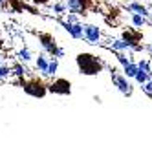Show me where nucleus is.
<instances>
[{
  "mask_svg": "<svg viewBox=\"0 0 152 152\" xmlns=\"http://www.w3.org/2000/svg\"><path fill=\"white\" fill-rule=\"evenodd\" d=\"M75 64L83 75H99L104 68V62L94 53H79L75 57Z\"/></svg>",
  "mask_w": 152,
  "mask_h": 152,
  "instance_id": "obj_1",
  "label": "nucleus"
},
{
  "mask_svg": "<svg viewBox=\"0 0 152 152\" xmlns=\"http://www.w3.org/2000/svg\"><path fill=\"white\" fill-rule=\"evenodd\" d=\"M22 88L28 95L31 97H35V99H42L50 90H48V84L46 83H42L40 79H29V81H24L22 84Z\"/></svg>",
  "mask_w": 152,
  "mask_h": 152,
  "instance_id": "obj_2",
  "label": "nucleus"
},
{
  "mask_svg": "<svg viewBox=\"0 0 152 152\" xmlns=\"http://www.w3.org/2000/svg\"><path fill=\"white\" fill-rule=\"evenodd\" d=\"M110 73H112V83H114L115 88L121 92L125 97H130V95H132V84H130V81H128L126 75H125V73H117L115 68H112Z\"/></svg>",
  "mask_w": 152,
  "mask_h": 152,
  "instance_id": "obj_3",
  "label": "nucleus"
},
{
  "mask_svg": "<svg viewBox=\"0 0 152 152\" xmlns=\"http://www.w3.org/2000/svg\"><path fill=\"white\" fill-rule=\"evenodd\" d=\"M84 40L92 46L101 44V40H103L101 28L95 26V24H84Z\"/></svg>",
  "mask_w": 152,
  "mask_h": 152,
  "instance_id": "obj_4",
  "label": "nucleus"
},
{
  "mask_svg": "<svg viewBox=\"0 0 152 152\" xmlns=\"http://www.w3.org/2000/svg\"><path fill=\"white\" fill-rule=\"evenodd\" d=\"M48 90L57 95H70L72 94V83L68 79H53L48 84Z\"/></svg>",
  "mask_w": 152,
  "mask_h": 152,
  "instance_id": "obj_5",
  "label": "nucleus"
},
{
  "mask_svg": "<svg viewBox=\"0 0 152 152\" xmlns=\"http://www.w3.org/2000/svg\"><path fill=\"white\" fill-rule=\"evenodd\" d=\"M61 24L75 40H84V24L83 22H68V20H61Z\"/></svg>",
  "mask_w": 152,
  "mask_h": 152,
  "instance_id": "obj_6",
  "label": "nucleus"
},
{
  "mask_svg": "<svg viewBox=\"0 0 152 152\" xmlns=\"http://www.w3.org/2000/svg\"><path fill=\"white\" fill-rule=\"evenodd\" d=\"M39 42L42 44V50H44L48 55H57L59 46H57V42L53 40L51 35H48V33H39Z\"/></svg>",
  "mask_w": 152,
  "mask_h": 152,
  "instance_id": "obj_7",
  "label": "nucleus"
},
{
  "mask_svg": "<svg viewBox=\"0 0 152 152\" xmlns=\"http://www.w3.org/2000/svg\"><path fill=\"white\" fill-rule=\"evenodd\" d=\"M64 2H66L68 11L79 13V15H83L84 11H88L90 6H92V0H64Z\"/></svg>",
  "mask_w": 152,
  "mask_h": 152,
  "instance_id": "obj_8",
  "label": "nucleus"
},
{
  "mask_svg": "<svg viewBox=\"0 0 152 152\" xmlns=\"http://www.w3.org/2000/svg\"><path fill=\"white\" fill-rule=\"evenodd\" d=\"M125 9H126L128 13H139V15H145V17H148V15H150L148 7H147L145 4L137 2V0H134V2H128V4H125Z\"/></svg>",
  "mask_w": 152,
  "mask_h": 152,
  "instance_id": "obj_9",
  "label": "nucleus"
},
{
  "mask_svg": "<svg viewBox=\"0 0 152 152\" xmlns=\"http://www.w3.org/2000/svg\"><path fill=\"white\" fill-rule=\"evenodd\" d=\"M48 66H50V57H48V53L46 51H42V53H39L37 55V59H35V68L42 73V75H46V72H48Z\"/></svg>",
  "mask_w": 152,
  "mask_h": 152,
  "instance_id": "obj_10",
  "label": "nucleus"
},
{
  "mask_svg": "<svg viewBox=\"0 0 152 152\" xmlns=\"http://www.w3.org/2000/svg\"><path fill=\"white\" fill-rule=\"evenodd\" d=\"M50 11H51L53 15H57V17H62V15H66V13H68L66 2H64V0H59V2L51 4V6H50Z\"/></svg>",
  "mask_w": 152,
  "mask_h": 152,
  "instance_id": "obj_11",
  "label": "nucleus"
},
{
  "mask_svg": "<svg viewBox=\"0 0 152 152\" xmlns=\"http://www.w3.org/2000/svg\"><path fill=\"white\" fill-rule=\"evenodd\" d=\"M130 22H132L134 28H143L145 24H148V17L139 13H130Z\"/></svg>",
  "mask_w": 152,
  "mask_h": 152,
  "instance_id": "obj_12",
  "label": "nucleus"
},
{
  "mask_svg": "<svg viewBox=\"0 0 152 152\" xmlns=\"http://www.w3.org/2000/svg\"><path fill=\"white\" fill-rule=\"evenodd\" d=\"M29 73V70L26 68V62H15L13 64V75L15 77H18V79H24V75H28Z\"/></svg>",
  "mask_w": 152,
  "mask_h": 152,
  "instance_id": "obj_13",
  "label": "nucleus"
},
{
  "mask_svg": "<svg viewBox=\"0 0 152 152\" xmlns=\"http://www.w3.org/2000/svg\"><path fill=\"white\" fill-rule=\"evenodd\" d=\"M137 72H139V66H137V62H134V61H130L126 66H123V73L126 75L128 79H134Z\"/></svg>",
  "mask_w": 152,
  "mask_h": 152,
  "instance_id": "obj_14",
  "label": "nucleus"
},
{
  "mask_svg": "<svg viewBox=\"0 0 152 152\" xmlns=\"http://www.w3.org/2000/svg\"><path fill=\"white\" fill-rule=\"evenodd\" d=\"M57 70H59V57L51 55L50 57V66H48V72H46V77H53V75H57Z\"/></svg>",
  "mask_w": 152,
  "mask_h": 152,
  "instance_id": "obj_15",
  "label": "nucleus"
},
{
  "mask_svg": "<svg viewBox=\"0 0 152 152\" xmlns=\"http://www.w3.org/2000/svg\"><path fill=\"white\" fill-rule=\"evenodd\" d=\"M121 37H123L125 40H128V42H132V44H136V46L139 44V40H141V35L137 33V31H130V29H128V31H123Z\"/></svg>",
  "mask_w": 152,
  "mask_h": 152,
  "instance_id": "obj_16",
  "label": "nucleus"
},
{
  "mask_svg": "<svg viewBox=\"0 0 152 152\" xmlns=\"http://www.w3.org/2000/svg\"><path fill=\"white\" fill-rule=\"evenodd\" d=\"M17 59H18L20 62H29L31 59H33V53L29 51V48H22V50H18Z\"/></svg>",
  "mask_w": 152,
  "mask_h": 152,
  "instance_id": "obj_17",
  "label": "nucleus"
},
{
  "mask_svg": "<svg viewBox=\"0 0 152 152\" xmlns=\"http://www.w3.org/2000/svg\"><path fill=\"white\" fill-rule=\"evenodd\" d=\"M13 75V68L6 66V64H0V81H6Z\"/></svg>",
  "mask_w": 152,
  "mask_h": 152,
  "instance_id": "obj_18",
  "label": "nucleus"
},
{
  "mask_svg": "<svg viewBox=\"0 0 152 152\" xmlns=\"http://www.w3.org/2000/svg\"><path fill=\"white\" fill-rule=\"evenodd\" d=\"M134 79H136V83H137V84H145V83L150 79V73H148V72H145V70H139V72L136 73V77H134Z\"/></svg>",
  "mask_w": 152,
  "mask_h": 152,
  "instance_id": "obj_19",
  "label": "nucleus"
},
{
  "mask_svg": "<svg viewBox=\"0 0 152 152\" xmlns=\"http://www.w3.org/2000/svg\"><path fill=\"white\" fill-rule=\"evenodd\" d=\"M152 61V59H150ZM148 59H141V61H137V66H139V70H145V72H152V62H150Z\"/></svg>",
  "mask_w": 152,
  "mask_h": 152,
  "instance_id": "obj_20",
  "label": "nucleus"
},
{
  "mask_svg": "<svg viewBox=\"0 0 152 152\" xmlns=\"http://www.w3.org/2000/svg\"><path fill=\"white\" fill-rule=\"evenodd\" d=\"M115 59H117V62L121 64V66H126V64H128L130 61H132L130 57H126L123 51H115Z\"/></svg>",
  "mask_w": 152,
  "mask_h": 152,
  "instance_id": "obj_21",
  "label": "nucleus"
},
{
  "mask_svg": "<svg viewBox=\"0 0 152 152\" xmlns=\"http://www.w3.org/2000/svg\"><path fill=\"white\" fill-rule=\"evenodd\" d=\"M141 90H143L148 97H152V79H148L145 84H141Z\"/></svg>",
  "mask_w": 152,
  "mask_h": 152,
  "instance_id": "obj_22",
  "label": "nucleus"
},
{
  "mask_svg": "<svg viewBox=\"0 0 152 152\" xmlns=\"http://www.w3.org/2000/svg\"><path fill=\"white\" fill-rule=\"evenodd\" d=\"M79 17H81L79 13H72V11H70L64 20H68V22H81V18H79Z\"/></svg>",
  "mask_w": 152,
  "mask_h": 152,
  "instance_id": "obj_23",
  "label": "nucleus"
},
{
  "mask_svg": "<svg viewBox=\"0 0 152 152\" xmlns=\"http://www.w3.org/2000/svg\"><path fill=\"white\" fill-rule=\"evenodd\" d=\"M35 6H48L50 4V0H31Z\"/></svg>",
  "mask_w": 152,
  "mask_h": 152,
  "instance_id": "obj_24",
  "label": "nucleus"
},
{
  "mask_svg": "<svg viewBox=\"0 0 152 152\" xmlns=\"http://www.w3.org/2000/svg\"><path fill=\"white\" fill-rule=\"evenodd\" d=\"M55 57H59V59H61V57H64V50H62L61 46H59V50H57V55H55Z\"/></svg>",
  "mask_w": 152,
  "mask_h": 152,
  "instance_id": "obj_25",
  "label": "nucleus"
},
{
  "mask_svg": "<svg viewBox=\"0 0 152 152\" xmlns=\"http://www.w3.org/2000/svg\"><path fill=\"white\" fill-rule=\"evenodd\" d=\"M145 50L148 51V57L152 59V44H148V46H145Z\"/></svg>",
  "mask_w": 152,
  "mask_h": 152,
  "instance_id": "obj_26",
  "label": "nucleus"
},
{
  "mask_svg": "<svg viewBox=\"0 0 152 152\" xmlns=\"http://www.w3.org/2000/svg\"><path fill=\"white\" fill-rule=\"evenodd\" d=\"M6 2H7V0H0V6H6Z\"/></svg>",
  "mask_w": 152,
  "mask_h": 152,
  "instance_id": "obj_27",
  "label": "nucleus"
},
{
  "mask_svg": "<svg viewBox=\"0 0 152 152\" xmlns=\"http://www.w3.org/2000/svg\"><path fill=\"white\" fill-rule=\"evenodd\" d=\"M150 79H152V72H150Z\"/></svg>",
  "mask_w": 152,
  "mask_h": 152,
  "instance_id": "obj_28",
  "label": "nucleus"
},
{
  "mask_svg": "<svg viewBox=\"0 0 152 152\" xmlns=\"http://www.w3.org/2000/svg\"><path fill=\"white\" fill-rule=\"evenodd\" d=\"M0 64H2V62H0Z\"/></svg>",
  "mask_w": 152,
  "mask_h": 152,
  "instance_id": "obj_29",
  "label": "nucleus"
}]
</instances>
